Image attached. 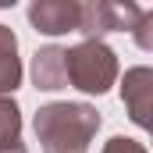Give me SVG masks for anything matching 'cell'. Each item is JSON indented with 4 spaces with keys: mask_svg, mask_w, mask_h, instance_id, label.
Instances as JSON below:
<instances>
[{
    "mask_svg": "<svg viewBox=\"0 0 153 153\" xmlns=\"http://www.w3.org/2000/svg\"><path fill=\"white\" fill-rule=\"evenodd\" d=\"M103 117L93 103L82 100H57L43 103L32 117V132L43 153H85L96 139Z\"/></svg>",
    "mask_w": 153,
    "mask_h": 153,
    "instance_id": "6da1fadb",
    "label": "cell"
},
{
    "mask_svg": "<svg viewBox=\"0 0 153 153\" xmlns=\"http://www.w3.org/2000/svg\"><path fill=\"white\" fill-rule=\"evenodd\" d=\"M117 53L103 43V39H82L75 46L64 50V75L68 85L89 96H103L111 93V85L117 82Z\"/></svg>",
    "mask_w": 153,
    "mask_h": 153,
    "instance_id": "7a4b0ae2",
    "label": "cell"
},
{
    "mask_svg": "<svg viewBox=\"0 0 153 153\" xmlns=\"http://www.w3.org/2000/svg\"><path fill=\"white\" fill-rule=\"evenodd\" d=\"M146 7L139 4H114V0H89L82 4V18H78V32L85 39H103L107 32H132L135 22L143 18Z\"/></svg>",
    "mask_w": 153,
    "mask_h": 153,
    "instance_id": "3957f363",
    "label": "cell"
},
{
    "mask_svg": "<svg viewBox=\"0 0 153 153\" xmlns=\"http://www.w3.org/2000/svg\"><path fill=\"white\" fill-rule=\"evenodd\" d=\"M82 4L78 0H32L29 4V22L43 36H68L78 32Z\"/></svg>",
    "mask_w": 153,
    "mask_h": 153,
    "instance_id": "277c9868",
    "label": "cell"
},
{
    "mask_svg": "<svg viewBox=\"0 0 153 153\" xmlns=\"http://www.w3.org/2000/svg\"><path fill=\"white\" fill-rule=\"evenodd\" d=\"M121 100H125V111L128 117L139 125V128H150L153 125V68L139 64V68H128L121 78Z\"/></svg>",
    "mask_w": 153,
    "mask_h": 153,
    "instance_id": "5b68a950",
    "label": "cell"
},
{
    "mask_svg": "<svg viewBox=\"0 0 153 153\" xmlns=\"http://www.w3.org/2000/svg\"><path fill=\"white\" fill-rule=\"evenodd\" d=\"M32 85L43 93H57L68 89V75H64V50L61 46H39L32 53Z\"/></svg>",
    "mask_w": 153,
    "mask_h": 153,
    "instance_id": "8992f818",
    "label": "cell"
},
{
    "mask_svg": "<svg viewBox=\"0 0 153 153\" xmlns=\"http://www.w3.org/2000/svg\"><path fill=\"white\" fill-rule=\"evenodd\" d=\"M22 85V57H18V36L14 29L0 25V96H11Z\"/></svg>",
    "mask_w": 153,
    "mask_h": 153,
    "instance_id": "52a82bcc",
    "label": "cell"
},
{
    "mask_svg": "<svg viewBox=\"0 0 153 153\" xmlns=\"http://www.w3.org/2000/svg\"><path fill=\"white\" fill-rule=\"evenodd\" d=\"M0 139H22V107L14 96H0Z\"/></svg>",
    "mask_w": 153,
    "mask_h": 153,
    "instance_id": "ba28073f",
    "label": "cell"
},
{
    "mask_svg": "<svg viewBox=\"0 0 153 153\" xmlns=\"http://www.w3.org/2000/svg\"><path fill=\"white\" fill-rule=\"evenodd\" d=\"M153 11H143V18L135 22V29H132V36H135V43H139V50H146L150 53L153 50Z\"/></svg>",
    "mask_w": 153,
    "mask_h": 153,
    "instance_id": "9c48e42d",
    "label": "cell"
},
{
    "mask_svg": "<svg viewBox=\"0 0 153 153\" xmlns=\"http://www.w3.org/2000/svg\"><path fill=\"white\" fill-rule=\"evenodd\" d=\"M100 153H150L139 139H128V135H114V139H107L103 143V150Z\"/></svg>",
    "mask_w": 153,
    "mask_h": 153,
    "instance_id": "30bf717a",
    "label": "cell"
},
{
    "mask_svg": "<svg viewBox=\"0 0 153 153\" xmlns=\"http://www.w3.org/2000/svg\"><path fill=\"white\" fill-rule=\"evenodd\" d=\"M0 153H29L22 139H0Z\"/></svg>",
    "mask_w": 153,
    "mask_h": 153,
    "instance_id": "8fae6325",
    "label": "cell"
}]
</instances>
